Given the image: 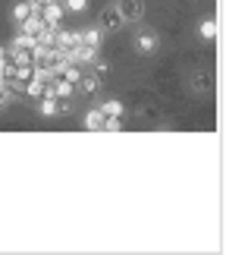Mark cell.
Segmentation results:
<instances>
[{
	"instance_id": "obj_11",
	"label": "cell",
	"mask_w": 248,
	"mask_h": 255,
	"mask_svg": "<svg viewBox=\"0 0 248 255\" xmlns=\"http://www.w3.org/2000/svg\"><path fill=\"white\" fill-rule=\"evenodd\" d=\"M101 41H104V32L101 28H82L79 32V44H85V47H101Z\"/></svg>"
},
{
	"instance_id": "obj_23",
	"label": "cell",
	"mask_w": 248,
	"mask_h": 255,
	"mask_svg": "<svg viewBox=\"0 0 248 255\" xmlns=\"http://www.w3.org/2000/svg\"><path fill=\"white\" fill-rule=\"evenodd\" d=\"M192 85H195V92H201V88H207V79H204L201 73H195L192 76Z\"/></svg>"
},
{
	"instance_id": "obj_9",
	"label": "cell",
	"mask_w": 248,
	"mask_h": 255,
	"mask_svg": "<svg viewBox=\"0 0 248 255\" xmlns=\"http://www.w3.org/2000/svg\"><path fill=\"white\" fill-rule=\"evenodd\" d=\"M22 92H25L28 98H32V101H41V98L54 95V92H51V82H47V79H32V82H28V85L22 88Z\"/></svg>"
},
{
	"instance_id": "obj_8",
	"label": "cell",
	"mask_w": 248,
	"mask_h": 255,
	"mask_svg": "<svg viewBox=\"0 0 248 255\" xmlns=\"http://www.w3.org/2000/svg\"><path fill=\"white\" fill-rule=\"evenodd\" d=\"M135 47H138V54H157L161 41H157L154 32H138L135 35Z\"/></svg>"
},
{
	"instance_id": "obj_24",
	"label": "cell",
	"mask_w": 248,
	"mask_h": 255,
	"mask_svg": "<svg viewBox=\"0 0 248 255\" xmlns=\"http://www.w3.org/2000/svg\"><path fill=\"white\" fill-rule=\"evenodd\" d=\"M28 3H32V6H35V13H38V9H41V6H47L51 0H28Z\"/></svg>"
},
{
	"instance_id": "obj_15",
	"label": "cell",
	"mask_w": 248,
	"mask_h": 255,
	"mask_svg": "<svg viewBox=\"0 0 248 255\" xmlns=\"http://www.w3.org/2000/svg\"><path fill=\"white\" fill-rule=\"evenodd\" d=\"M38 114H41V117H57V98L54 95L41 98V101H38Z\"/></svg>"
},
{
	"instance_id": "obj_5",
	"label": "cell",
	"mask_w": 248,
	"mask_h": 255,
	"mask_svg": "<svg viewBox=\"0 0 248 255\" xmlns=\"http://www.w3.org/2000/svg\"><path fill=\"white\" fill-rule=\"evenodd\" d=\"M32 79H38V70H35V63H16V70H13V82L9 85H16V88H25Z\"/></svg>"
},
{
	"instance_id": "obj_16",
	"label": "cell",
	"mask_w": 248,
	"mask_h": 255,
	"mask_svg": "<svg viewBox=\"0 0 248 255\" xmlns=\"http://www.w3.org/2000/svg\"><path fill=\"white\" fill-rule=\"evenodd\" d=\"M198 35L201 38H217V22L214 19H201V22H198Z\"/></svg>"
},
{
	"instance_id": "obj_21",
	"label": "cell",
	"mask_w": 248,
	"mask_h": 255,
	"mask_svg": "<svg viewBox=\"0 0 248 255\" xmlns=\"http://www.w3.org/2000/svg\"><path fill=\"white\" fill-rule=\"evenodd\" d=\"M91 73H94V76H101V79H104V76L110 73V66H107V63H101V60H94V63H91Z\"/></svg>"
},
{
	"instance_id": "obj_10",
	"label": "cell",
	"mask_w": 248,
	"mask_h": 255,
	"mask_svg": "<svg viewBox=\"0 0 248 255\" xmlns=\"http://www.w3.org/2000/svg\"><path fill=\"white\" fill-rule=\"evenodd\" d=\"M69 57H73V63H79V66H91V63L97 60V47H85V44H79Z\"/></svg>"
},
{
	"instance_id": "obj_6",
	"label": "cell",
	"mask_w": 248,
	"mask_h": 255,
	"mask_svg": "<svg viewBox=\"0 0 248 255\" xmlns=\"http://www.w3.org/2000/svg\"><path fill=\"white\" fill-rule=\"evenodd\" d=\"M116 6H120V13H123L126 22H138V19L145 16V3H142V0H120Z\"/></svg>"
},
{
	"instance_id": "obj_19",
	"label": "cell",
	"mask_w": 248,
	"mask_h": 255,
	"mask_svg": "<svg viewBox=\"0 0 248 255\" xmlns=\"http://www.w3.org/2000/svg\"><path fill=\"white\" fill-rule=\"evenodd\" d=\"M104 129L107 132H120L123 129V120H120V117H104Z\"/></svg>"
},
{
	"instance_id": "obj_7",
	"label": "cell",
	"mask_w": 248,
	"mask_h": 255,
	"mask_svg": "<svg viewBox=\"0 0 248 255\" xmlns=\"http://www.w3.org/2000/svg\"><path fill=\"white\" fill-rule=\"evenodd\" d=\"M76 47H79V32H63V28H57V41H54V51L73 54Z\"/></svg>"
},
{
	"instance_id": "obj_12",
	"label": "cell",
	"mask_w": 248,
	"mask_h": 255,
	"mask_svg": "<svg viewBox=\"0 0 248 255\" xmlns=\"http://www.w3.org/2000/svg\"><path fill=\"white\" fill-rule=\"evenodd\" d=\"M41 28H44V22H41V16H28L25 19V22H19V32H22V35H28V38H38V32H41Z\"/></svg>"
},
{
	"instance_id": "obj_2",
	"label": "cell",
	"mask_w": 248,
	"mask_h": 255,
	"mask_svg": "<svg viewBox=\"0 0 248 255\" xmlns=\"http://www.w3.org/2000/svg\"><path fill=\"white\" fill-rule=\"evenodd\" d=\"M126 25V19H123V13H120V6H104L101 9V16H97V28L107 35V32H120V28Z\"/></svg>"
},
{
	"instance_id": "obj_22",
	"label": "cell",
	"mask_w": 248,
	"mask_h": 255,
	"mask_svg": "<svg viewBox=\"0 0 248 255\" xmlns=\"http://www.w3.org/2000/svg\"><path fill=\"white\" fill-rule=\"evenodd\" d=\"M9 104V88H6V82H0V111Z\"/></svg>"
},
{
	"instance_id": "obj_4",
	"label": "cell",
	"mask_w": 248,
	"mask_h": 255,
	"mask_svg": "<svg viewBox=\"0 0 248 255\" xmlns=\"http://www.w3.org/2000/svg\"><path fill=\"white\" fill-rule=\"evenodd\" d=\"M63 13H66V6L60 3V0H51L47 6H41V9H38V16H41V22H44V25H54V28L60 25Z\"/></svg>"
},
{
	"instance_id": "obj_1",
	"label": "cell",
	"mask_w": 248,
	"mask_h": 255,
	"mask_svg": "<svg viewBox=\"0 0 248 255\" xmlns=\"http://www.w3.org/2000/svg\"><path fill=\"white\" fill-rule=\"evenodd\" d=\"M9 51L16 54V63H32L35 54H38V44H35V38H28V35L19 32V38L9 41Z\"/></svg>"
},
{
	"instance_id": "obj_17",
	"label": "cell",
	"mask_w": 248,
	"mask_h": 255,
	"mask_svg": "<svg viewBox=\"0 0 248 255\" xmlns=\"http://www.w3.org/2000/svg\"><path fill=\"white\" fill-rule=\"evenodd\" d=\"M101 114H104V117H123V104L110 98V101H104V104H101Z\"/></svg>"
},
{
	"instance_id": "obj_3",
	"label": "cell",
	"mask_w": 248,
	"mask_h": 255,
	"mask_svg": "<svg viewBox=\"0 0 248 255\" xmlns=\"http://www.w3.org/2000/svg\"><path fill=\"white\" fill-rule=\"evenodd\" d=\"M101 76H94V73H82L79 76V82H76V92L82 95V98H97V92H101Z\"/></svg>"
},
{
	"instance_id": "obj_20",
	"label": "cell",
	"mask_w": 248,
	"mask_h": 255,
	"mask_svg": "<svg viewBox=\"0 0 248 255\" xmlns=\"http://www.w3.org/2000/svg\"><path fill=\"white\" fill-rule=\"evenodd\" d=\"M66 9H69V13H82V9L88 6V0H66V3H63Z\"/></svg>"
},
{
	"instance_id": "obj_18",
	"label": "cell",
	"mask_w": 248,
	"mask_h": 255,
	"mask_svg": "<svg viewBox=\"0 0 248 255\" xmlns=\"http://www.w3.org/2000/svg\"><path fill=\"white\" fill-rule=\"evenodd\" d=\"M73 114V98H57V117Z\"/></svg>"
},
{
	"instance_id": "obj_14",
	"label": "cell",
	"mask_w": 248,
	"mask_h": 255,
	"mask_svg": "<svg viewBox=\"0 0 248 255\" xmlns=\"http://www.w3.org/2000/svg\"><path fill=\"white\" fill-rule=\"evenodd\" d=\"M28 16H35V6L28 3V0H22V3H16V6H13V22H16V25H19V22H25Z\"/></svg>"
},
{
	"instance_id": "obj_13",
	"label": "cell",
	"mask_w": 248,
	"mask_h": 255,
	"mask_svg": "<svg viewBox=\"0 0 248 255\" xmlns=\"http://www.w3.org/2000/svg\"><path fill=\"white\" fill-rule=\"evenodd\" d=\"M85 129H91V132L104 129V114H101V107H91V111L85 114Z\"/></svg>"
}]
</instances>
